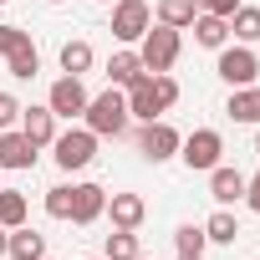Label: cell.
<instances>
[{
	"label": "cell",
	"mask_w": 260,
	"mask_h": 260,
	"mask_svg": "<svg viewBox=\"0 0 260 260\" xmlns=\"http://www.w3.org/2000/svg\"><path fill=\"white\" fill-rule=\"evenodd\" d=\"M92 61H97V51H92V41H67L61 46V72L67 77H82V72H92Z\"/></svg>",
	"instance_id": "44dd1931"
},
{
	"label": "cell",
	"mask_w": 260,
	"mask_h": 260,
	"mask_svg": "<svg viewBox=\"0 0 260 260\" xmlns=\"http://www.w3.org/2000/svg\"><path fill=\"white\" fill-rule=\"evenodd\" d=\"M240 6H245V0H199V11H209V16H224V21H230Z\"/></svg>",
	"instance_id": "f1b7e54d"
},
{
	"label": "cell",
	"mask_w": 260,
	"mask_h": 260,
	"mask_svg": "<svg viewBox=\"0 0 260 260\" xmlns=\"http://www.w3.org/2000/svg\"><path fill=\"white\" fill-rule=\"evenodd\" d=\"M230 36H235L240 46H255V41H260V6H240V11L230 16Z\"/></svg>",
	"instance_id": "7402d4cb"
},
{
	"label": "cell",
	"mask_w": 260,
	"mask_h": 260,
	"mask_svg": "<svg viewBox=\"0 0 260 260\" xmlns=\"http://www.w3.org/2000/svg\"><path fill=\"white\" fill-rule=\"evenodd\" d=\"M189 31H194V41H199V46H209V51L230 46V21H224V16H209V11H199Z\"/></svg>",
	"instance_id": "d6986e66"
},
{
	"label": "cell",
	"mask_w": 260,
	"mask_h": 260,
	"mask_svg": "<svg viewBox=\"0 0 260 260\" xmlns=\"http://www.w3.org/2000/svg\"><path fill=\"white\" fill-rule=\"evenodd\" d=\"M255 158H260V127H255Z\"/></svg>",
	"instance_id": "d6a6232c"
},
{
	"label": "cell",
	"mask_w": 260,
	"mask_h": 260,
	"mask_svg": "<svg viewBox=\"0 0 260 260\" xmlns=\"http://www.w3.org/2000/svg\"><path fill=\"white\" fill-rule=\"evenodd\" d=\"M214 72H219V82H230V87H250V82H260V56H255L250 46H219Z\"/></svg>",
	"instance_id": "ba28073f"
},
{
	"label": "cell",
	"mask_w": 260,
	"mask_h": 260,
	"mask_svg": "<svg viewBox=\"0 0 260 260\" xmlns=\"http://www.w3.org/2000/svg\"><path fill=\"white\" fill-rule=\"evenodd\" d=\"M122 97H127V117L153 122V117H164V112L179 102V82H174L169 72H143L133 87L122 92Z\"/></svg>",
	"instance_id": "6da1fadb"
},
{
	"label": "cell",
	"mask_w": 260,
	"mask_h": 260,
	"mask_svg": "<svg viewBox=\"0 0 260 260\" xmlns=\"http://www.w3.org/2000/svg\"><path fill=\"white\" fill-rule=\"evenodd\" d=\"M46 260H51V255H46Z\"/></svg>",
	"instance_id": "ab89813d"
},
{
	"label": "cell",
	"mask_w": 260,
	"mask_h": 260,
	"mask_svg": "<svg viewBox=\"0 0 260 260\" xmlns=\"http://www.w3.org/2000/svg\"><path fill=\"white\" fill-rule=\"evenodd\" d=\"M224 112H230L235 122H245V127H260V82H250V87H230Z\"/></svg>",
	"instance_id": "9a60e30c"
},
{
	"label": "cell",
	"mask_w": 260,
	"mask_h": 260,
	"mask_svg": "<svg viewBox=\"0 0 260 260\" xmlns=\"http://www.w3.org/2000/svg\"><path fill=\"white\" fill-rule=\"evenodd\" d=\"M245 204L260 214V174H255V179H245Z\"/></svg>",
	"instance_id": "4dcf8cb0"
},
{
	"label": "cell",
	"mask_w": 260,
	"mask_h": 260,
	"mask_svg": "<svg viewBox=\"0 0 260 260\" xmlns=\"http://www.w3.org/2000/svg\"><path fill=\"white\" fill-rule=\"evenodd\" d=\"M179 143H184V133H179L174 122H164V117H153V122L138 127V153H143L148 164H169V158H179Z\"/></svg>",
	"instance_id": "8992f818"
},
{
	"label": "cell",
	"mask_w": 260,
	"mask_h": 260,
	"mask_svg": "<svg viewBox=\"0 0 260 260\" xmlns=\"http://www.w3.org/2000/svg\"><path fill=\"white\" fill-rule=\"evenodd\" d=\"M107 219H112V230H138L143 219H148V199L143 194H107V209H102Z\"/></svg>",
	"instance_id": "8fae6325"
},
{
	"label": "cell",
	"mask_w": 260,
	"mask_h": 260,
	"mask_svg": "<svg viewBox=\"0 0 260 260\" xmlns=\"http://www.w3.org/2000/svg\"><path fill=\"white\" fill-rule=\"evenodd\" d=\"M133 260H148V255H143V250H138V255H133Z\"/></svg>",
	"instance_id": "e575fe53"
},
{
	"label": "cell",
	"mask_w": 260,
	"mask_h": 260,
	"mask_svg": "<svg viewBox=\"0 0 260 260\" xmlns=\"http://www.w3.org/2000/svg\"><path fill=\"white\" fill-rule=\"evenodd\" d=\"M107 209V189L102 184H72V224H97Z\"/></svg>",
	"instance_id": "7c38bea8"
},
{
	"label": "cell",
	"mask_w": 260,
	"mask_h": 260,
	"mask_svg": "<svg viewBox=\"0 0 260 260\" xmlns=\"http://www.w3.org/2000/svg\"><path fill=\"white\" fill-rule=\"evenodd\" d=\"M16 41H26V31H21V26H0V56H6Z\"/></svg>",
	"instance_id": "f546056e"
},
{
	"label": "cell",
	"mask_w": 260,
	"mask_h": 260,
	"mask_svg": "<svg viewBox=\"0 0 260 260\" xmlns=\"http://www.w3.org/2000/svg\"><path fill=\"white\" fill-rule=\"evenodd\" d=\"M6 240H11V230H6V224H0V255H6Z\"/></svg>",
	"instance_id": "1f68e13d"
},
{
	"label": "cell",
	"mask_w": 260,
	"mask_h": 260,
	"mask_svg": "<svg viewBox=\"0 0 260 260\" xmlns=\"http://www.w3.org/2000/svg\"><path fill=\"white\" fill-rule=\"evenodd\" d=\"M138 77H143V56H138L133 46H122V51L107 56V87H122V92H127Z\"/></svg>",
	"instance_id": "2e32d148"
},
{
	"label": "cell",
	"mask_w": 260,
	"mask_h": 260,
	"mask_svg": "<svg viewBox=\"0 0 260 260\" xmlns=\"http://www.w3.org/2000/svg\"><path fill=\"white\" fill-rule=\"evenodd\" d=\"M102 6H112V0H102Z\"/></svg>",
	"instance_id": "8d00e7d4"
},
{
	"label": "cell",
	"mask_w": 260,
	"mask_h": 260,
	"mask_svg": "<svg viewBox=\"0 0 260 260\" xmlns=\"http://www.w3.org/2000/svg\"><path fill=\"white\" fill-rule=\"evenodd\" d=\"M209 199L224 204V209H230L235 199H245V174L230 169V164H214V169H209Z\"/></svg>",
	"instance_id": "5bb4252c"
},
{
	"label": "cell",
	"mask_w": 260,
	"mask_h": 260,
	"mask_svg": "<svg viewBox=\"0 0 260 260\" xmlns=\"http://www.w3.org/2000/svg\"><path fill=\"white\" fill-rule=\"evenodd\" d=\"M6 72L16 77V82H31L36 72H41V51H36V41L26 36V41H16L11 51H6Z\"/></svg>",
	"instance_id": "ac0fdd59"
},
{
	"label": "cell",
	"mask_w": 260,
	"mask_h": 260,
	"mask_svg": "<svg viewBox=\"0 0 260 260\" xmlns=\"http://www.w3.org/2000/svg\"><path fill=\"white\" fill-rule=\"evenodd\" d=\"M204 245H209L204 224H179V230H174V250H179V255H204Z\"/></svg>",
	"instance_id": "484cf974"
},
{
	"label": "cell",
	"mask_w": 260,
	"mask_h": 260,
	"mask_svg": "<svg viewBox=\"0 0 260 260\" xmlns=\"http://www.w3.org/2000/svg\"><path fill=\"white\" fill-rule=\"evenodd\" d=\"M143 245H138V230H112L107 235V245H102V255L107 260H133Z\"/></svg>",
	"instance_id": "d4e9b609"
},
{
	"label": "cell",
	"mask_w": 260,
	"mask_h": 260,
	"mask_svg": "<svg viewBox=\"0 0 260 260\" xmlns=\"http://www.w3.org/2000/svg\"><path fill=\"white\" fill-rule=\"evenodd\" d=\"M148 26H153V6L148 0H112V36L122 46H138Z\"/></svg>",
	"instance_id": "52a82bcc"
},
{
	"label": "cell",
	"mask_w": 260,
	"mask_h": 260,
	"mask_svg": "<svg viewBox=\"0 0 260 260\" xmlns=\"http://www.w3.org/2000/svg\"><path fill=\"white\" fill-rule=\"evenodd\" d=\"M51 148H56V169L61 174H82L97 158V133H92V127H72V133L51 138Z\"/></svg>",
	"instance_id": "5b68a950"
},
{
	"label": "cell",
	"mask_w": 260,
	"mask_h": 260,
	"mask_svg": "<svg viewBox=\"0 0 260 260\" xmlns=\"http://www.w3.org/2000/svg\"><path fill=\"white\" fill-rule=\"evenodd\" d=\"M92 260H107V255H92Z\"/></svg>",
	"instance_id": "d590c367"
},
{
	"label": "cell",
	"mask_w": 260,
	"mask_h": 260,
	"mask_svg": "<svg viewBox=\"0 0 260 260\" xmlns=\"http://www.w3.org/2000/svg\"><path fill=\"white\" fill-rule=\"evenodd\" d=\"M179 158L189 174H209L219 158H224V138H219V127H194V133L179 143Z\"/></svg>",
	"instance_id": "277c9868"
},
{
	"label": "cell",
	"mask_w": 260,
	"mask_h": 260,
	"mask_svg": "<svg viewBox=\"0 0 260 260\" xmlns=\"http://www.w3.org/2000/svg\"><path fill=\"white\" fill-rule=\"evenodd\" d=\"M158 26H174V31H189L194 16H199V0H158Z\"/></svg>",
	"instance_id": "ffe728a7"
},
{
	"label": "cell",
	"mask_w": 260,
	"mask_h": 260,
	"mask_svg": "<svg viewBox=\"0 0 260 260\" xmlns=\"http://www.w3.org/2000/svg\"><path fill=\"white\" fill-rule=\"evenodd\" d=\"M46 107H51L56 117H82V112H87V87H82V77H56L51 92H46Z\"/></svg>",
	"instance_id": "30bf717a"
},
{
	"label": "cell",
	"mask_w": 260,
	"mask_h": 260,
	"mask_svg": "<svg viewBox=\"0 0 260 260\" xmlns=\"http://www.w3.org/2000/svg\"><path fill=\"white\" fill-rule=\"evenodd\" d=\"M184 51V36L174 26H148L143 41H138V56H143V72H169Z\"/></svg>",
	"instance_id": "3957f363"
},
{
	"label": "cell",
	"mask_w": 260,
	"mask_h": 260,
	"mask_svg": "<svg viewBox=\"0 0 260 260\" xmlns=\"http://www.w3.org/2000/svg\"><path fill=\"white\" fill-rule=\"evenodd\" d=\"M179 260H204V255H179Z\"/></svg>",
	"instance_id": "836d02e7"
},
{
	"label": "cell",
	"mask_w": 260,
	"mask_h": 260,
	"mask_svg": "<svg viewBox=\"0 0 260 260\" xmlns=\"http://www.w3.org/2000/svg\"><path fill=\"white\" fill-rule=\"evenodd\" d=\"M51 6H61V0H51Z\"/></svg>",
	"instance_id": "74e56055"
},
{
	"label": "cell",
	"mask_w": 260,
	"mask_h": 260,
	"mask_svg": "<svg viewBox=\"0 0 260 260\" xmlns=\"http://www.w3.org/2000/svg\"><path fill=\"white\" fill-rule=\"evenodd\" d=\"M36 143L21 133V127H0V169H11V174H21V169H36Z\"/></svg>",
	"instance_id": "9c48e42d"
},
{
	"label": "cell",
	"mask_w": 260,
	"mask_h": 260,
	"mask_svg": "<svg viewBox=\"0 0 260 260\" xmlns=\"http://www.w3.org/2000/svg\"><path fill=\"white\" fill-rule=\"evenodd\" d=\"M204 235H209V245H235V235H240V219L219 204L209 219H204Z\"/></svg>",
	"instance_id": "603a6c76"
},
{
	"label": "cell",
	"mask_w": 260,
	"mask_h": 260,
	"mask_svg": "<svg viewBox=\"0 0 260 260\" xmlns=\"http://www.w3.org/2000/svg\"><path fill=\"white\" fill-rule=\"evenodd\" d=\"M56 122H61V117H56L51 107H21V122H16V127H21V133H26L36 148H51V138H56Z\"/></svg>",
	"instance_id": "4fadbf2b"
},
{
	"label": "cell",
	"mask_w": 260,
	"mask_h": 260,
	"mask_svg": "<svg viewBox=\"0 0 260 260\" xmlns=\"http://www.w3.org/2000/svg\"><path fill=\"white\" fill-rule=\"evenodd\" d=\"M16 122H21V97L0 92V127H16Z\"/></svg>",
	"instance_id": "83f0119b"
},
{
	"label": "cell",
	"mask_w": 260,
	"mask_h": 260,
	"mask_svg": "<svg viewBox=\"0 0 260 260\" xmlns=\"http://www.w3.org/2000/svg\"><path fill=\"white\" fill-rule=\"evenodd\" d=\"M6 255L11 260H46V235L31 230V224H16L11 240H6Z\"/></svg>",
	"instance_id": "e0dca14e"
},
{
	"label": "cell",
	"mask_w": 260,
	"mask_h": 260,
	"mask_svg": "<svg viewBox=\"0 0 260 260\" xmlns=\"http://www.w3.org/2000/svg\"><path fill=\"white\" fill-rule=\"evenodd\" d=\"M46 214H51V219H72V184L46 189Z\"/></svg>",
	"instance_id": "4316f807"
},
{
	"label": "cell",
	"mask_w": 260,
	"mask_h": 260,
	"mask_svg": "<svg viewBox=\"0 0 260 260\" xmlns=\"http://www.w3.org/2000/svg\"><path fill=\"white\" fill-rule=\"evenodd\" d=\"M0 6H6V0H0Z\"/></svg>",
	"instance_id": "f35d334b"
},
{
	"label": "cell",
	"mask_w": 260,
	"mask_h": 260,
	"mask_svg": "<svg viewBox=\"0 0 260 260\" xmlns=\"http://www.w3.org/2000/svg\"><path fill=\"white\" fill-rule=\"evenodd\" d=\"M26 214H31V204L21 189H0V224L16 230V224H26Z\"/></svg>",
	"instance_id": "cb8c5ba5"
},
{
	"label": "cell",
	"mask_w": 260,
	"mask_h": 260,
	"mask_svg": "<svg viewBox=\"0 0 260 260\" xmlns=\"http://www.w3.org/2000/svg\"><path fill=\"white\" fill-rule=\"evenodd\" d=\"M82 122L92 127L97 138H122L127 133V97H122V87H107V92H97V97H87V112H82Z\"/></svg>",
	"instance_id": "7a4b0ae2"
}]
</instances>
